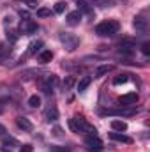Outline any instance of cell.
<instances>
[{"mask_svg": "<svg viewBox=\"0 0 150 152\" xmlns=\"http://www.w3.org/2000/svg\"><path fill=\"white\" fill-rule=\"evenodd\" d=\"M69 127H71V131L76 133V134H87V136H90V134H97V129L92 126V124H88L81 115H76L73 118H69Z\"/></svg>", "mask_w": 150, "mask_h": 152, "instance_id": "6da1fadb", "label": "cell"}, {"mask_svg": "<svg viewBox=\"0 0 150 152\" xmlns=\"http://www.w3.org/2000/svg\"><path fill=\"white\" fill-rule=\"evenodd\" d=\"M118 30H120V23L115 21V20L101 21V23L95 27V34L101 36V37H111V36H115Z\"/></svg>", "mask_w": 150, "mask_h": 152, "instance_id": "7a4b0ae2", "label": "cell"}, {"mask_svg": "<svg viewBox=\"0 0 150 152\" xmlns=\"http://www.w3.org/2000/svg\"><path fill=\"white\" fill-rule=\"evenodd\" d=\"M58 41L64 44V48L67 51H74L76 48L79 46V37L74 36V34H71V32H60L58 34Z\"/></svg>", "mask_w": 150, "mask_h": 152, "instance_id": "3957f363", "label": "cell"}, {"mask_svg": "<svg viewBox=\"0 0 150 152\" xmlns=\"http://www.w3.org/2000/svg\"><path fill=\"white\" fill-rule=\"evenodd\" d=\"M57 85H58V78L55 75H48L42 80V83H41V90H42L44 96H51L55 92V87Z\"/></svg>", "mask_w": 150, "mask_h": 152, "instance_id": "277c9868", "label": "cell"}, {"mask_svg": "<svg viewBox=\"0 0 150 152\" xmlns=\"http://www.w3.org/2000/svg\"><path fill=\"white\" fill-rule=\"evenodd\" d=\"M85 147H87L88 152H103V149H104V145H103V142L97 138V134H95V136H94V134L87 136V138H85Z\"/></svg>", "mask_w": 150, "mask_h": 152, "instance_id": "5b68a950", "label": "cell"}, {"mask_svg": "<svg viewBox=\"0 0 150 152\" xmlns=\"http://www.w3.org/2000/svg\"><path fill=\"white\" fill-rule=\"evenodd\" d=\"M136 108H129V106H122V108H108L104 110L103 115H115V117H131L136 115Z\"/></svg>", "mask_w": 150, "mask_h": 152, "instance_id": "8992f818", "label": "cell"}, {"mask_svg": "<svg viewBox=\"0 0 150 152\" xmlns=\"http://www.w3.org/2000/svg\"><path fill=\"white\" fill-rule=\"evenodd\" d=\"M39 30V25L34 21V20H23L21 23H20V32L23 34V36H34L36 32Z\"/></svg>", "mask_w": 150, "mask_h": 152, "instance_id": "52a82bcc", "label": "cell"}, {"mask_svg": "<svg viewBox=\"0 0 150 152\" xmlns=\"http://www.w3.org/2000/svg\"><path fill=\"white\" fill-rule=\"evenodd\" d=\"M138 99H140L138 92H127L118 97V103H120V106H134L138 103Z\"/></svg>", "mask_w": 150, "mask_h": 152, "instance_id": "ba28073f", "label": "cell"}, {"mask_svg": "<svg viewBox=\"0 0 150 152\" xmlns=\"http://www.w3.org/2000/svg\"><path fill=\"white\" fill-rule=\"evenodd\" d=\"M133 27L136 28V32L145 34V32L149 30V21H147L143 16H134V20H133Z\"/></svg>", "mask_w": 150, "mask_h": 152, "instance_id": "9c48e42d", "label": "cell"}, {"mask_svg": "<svg viewBox=\"0 0 150 152\" xmlns=\"http://www.w3.org/2000/svg\"><path fill=\"white\" fill-rule=\"evenodd\" d=\"M44 118H46V122H50V124L58 120V110H57V106H55V104L48 106V110L44 112Z\"/></svg>", "mask_w": 150, "mask_h": 152, "instance_id": "30bf717a", "label": "cell"}, {"mask_svg": "<svg viewBox=\"0 0 150 152\" xmlns=\"http://www.w3.org/2000/svg\"><path fill=\"white\" fill-rule=\"evenodd\" d=\"M16 126L20 127V129H23V131H27V133H30L32 129H34V126H32V122L27 118V117H16Z\"/></svg>", "mask_w": 150, "mask_h": 152, "instance_id": "8fae6325", "label": "cell"}, {"mask_svg": "<svg viewBox=\"0 0 150 152\" xmlns=\"http://www.w3.org/2000/svg\"><path fill=\"white\" fill-rule=\"evenodd\" d=\"M110 138L115 140V142H120V143H133V138L131 136H127V134H124V133H117V131H113L110 133Z\"/></svg>", "mask_w": 150, "mask_h": 152, "instance_id": "7c38bea8", "label": "cell"}, {"mask_svg": "<svg viewBox=\"0 0 150 152\" xmlns=\"http://www.w3.org/2000/svg\"><path fill=\"white\" fill-rule=\"evenodd\" d=\"M66 21L69 23V25H79V21H81V12L79 11H73V12H67V16H66Z\"/></svg>", "mask_w": 150, "mask_h": 152, "instance_id": "4fadbf2b", "label": "cell"}, {"mask_svg": "<svg viewBox=\"0 0 150 152\" xmlns=\"http://www.w3.org/2000/svg\"><path fill=\"white\" fill-rule=\"evenodd\" d=\"M113 69H115L113 64H103V66H99L95 69V78H103V76H106L108 73H111Z\"/></svg>", "mask_w": 150, "mask_h": 152, "instance_id": "5bb4252c", "label": "cell"}, {"mask_svg": "<svg viewBox=\"0 0 150 152\" xmlns=\"http://www.w3.org/2000/svg\"><path fill=\"white\" fill-rule=\"evenodd\" d=\"M76 5H78V11L81 14H92V5L87 0H76Z\"/></svg>", "mask_w": 150, "mask_h": 152, "instance_id": "9a60e30c", "label": "cell"}, {"mask_svg": "<svg viewBox=\"0 0 150 152\" xmlns=\"http://www.w3.org/2000/svg\"><path fill=\"white\" fill-rule=\"evenodd\" d=\"M41 48H42V41H32V42L28 44L27 57H32V55H36L37 51H41Z\"/></svg>", "mask_w": 150, "mask_h": 152, "instance_id": "2e32d148", "label": "cell"}, {"mask_svg": "<svg viewBox=\"0 0 150 152\" xmlns=\"http://www.w3.org/2000/svg\"><path fill=\"white\" fill-rule=\"evenodd\" d=\"M111 129L113 131H117V133H124V131H127V124L124 122V120H111Z\"/></svg>", "mask_w": 150, "mask_h": 152, "instance_id": "e0dca14e", "label": "cell"}, {"mask_svg": "<svg viewBox=\"0 0 150 152\" xmlns=\"http://www.w3.org/2000/svg\"><path fill=\"white\" fill-rule=\"evenodd\" d=\"M90 5H95V7H101V9H106V7H113V0H88Z\"/></svg>", "mask_w": 150, "mask_h": 152, "instance_id": "ac0fdd59", "label": "cell"}, {"mask_svg": "<svg viewBox=\"0 0 150 152\" xmlns=\"http://www.w3.org/2000/svg\"><path fill=\"white\" fill-rule=\"evenodd\" d=\"M90 83H92V78H90V76H83V78L78 81V92H85Z\"/></svg>", "mask_w": 150, "mask_h": 152, "instance_id": "d6986e66", "label": "cell"}, {"mask_svg": "<svg viewBox=\"0 0 150 152\" xmlns=\"http://www.w3.org/2000/svg\"><path fill=\"white\" fill-rule=\"evenodd\" d=\"M39 62L41 64H48V62H51V58H53V51H50V50H44V51H41L39 53Z\"/></svg>", "mask_w": 150, "mask_h": 152, "instance_id": "ffe728a7", "label": "cell"}, {"mask_svg": "<svg viewBox=\"0 0 150 152\" xmlns=\"http://www.w3.org/2000/svg\"><path fill=\"white\" fill-rule=\"evenodd\" d=\"M2 138V145H12V147H20V142L16 140V138H12V136H7V134H4V136H0Z\"/></svg>", "mask_w": 150, "mask_h": 152, "instance_id": "44dd1931", "label": "cell"}, {"mask_svg": "<svg viewBox=\"0 0 150 152\" xmlns=\"http://www.w3.org/2000/svg\"><path fill=\"white\" fill-rule=\"evenodd\" d=\"M11 55V48H7V46H4V44H0V64H4L5 62V58Z\"/></svg>", "mask_w": 150, "mask_h": 152, "instance_id": "7402d4cb", "label": "cell"}, {"mask_svg": "<svg viewBox=\"0 0 150 152\" xmlns=\"http://www.w3.org/2000/svg\"><path fill=\"white\" fill-rule=\"evenodd\" d=\"M28 106L30 108H39L41 106V97L39 96H30L28 97Z\"/></svg>", "mask_w": 150, "mask_h": 152, "instance_id": "603a6c76", "label": "cell"}, {"mask_svg": "<svg viewBox=\"0 0 150 152\" xmlns=\"http://www.w3.org/2000/svg\"><path fill=\"white\" fill-rule=\"evenodd\" d=\"M74 83H76V78H74V76H67V78L64 80V90H71Z\"/></svg>", "mask_w": 150, "mask_h": 152, "instance_id": "cb8c5ba5", "label": "cell"}, {"mask_svg": "<svg viewBox=\"0 0 150 152\" xmlns=\"http://www.w3.org/2000/svg\"><path fill=\"white\" fill-rule=\"evenodd\" d=\"M48 16H51V9H48V7H39L37 9V18H48Z\"/></svg>", "mask_w": 150, "mask_h": 152, "instance_id": "d4e9b609", "label": "cell"}, {"mask_svg": "<svg viewBox=\"0 0 150 152\" xmlns=\"http://www.w3.org/2000/svg\"><path fill=\"white\" fill-rule=\"evenodd\" d=\"M41 73H42V71H39V69H30V71H23V73H21V78H25V80H30V78H32V75H41Z\"/></svg>", "mask_w": 150, "mask_h": 152, "instance_id": "484cf974", "label": "cell"}, {"mask_svg": "<svg viewBox=\"0 0 150 152\" xmlns=\"http://www.w3.org/2000/svg\"><path fill=\"white\" fill-rule=\"evenodd\" d=\"M50 152H71V147H64V145H51Z\"/></svg>", "mask_w": 150, "mask_h": 152, "instance_id": "4316f807", "label": "cell"}, {"mask_svg": "<svg viewBox=\"0 0 150 152\" xmlns=\"http://www.w3.org/2000/svg\"><path fill=\"white\" fill-rule=\"evenodd\" d=\"M66 7H67L66 2H57L55 4V12L57 14H62V12H66Z\"/></svg>", "mask_w": 150, "mask_h": 152, "instance_id": "83f0119b", "label": "cell"}, {"mask_svg": "<svg viewBox=\"0 0 150 152\" xmlns=\"http://www.w3.org/2000/svg\"><path fill=\"white\" fill-rule=\"evenodd\" d=\"M7 39H9L11 42H16V41H18V32L12 30V28H7Z\"/></svg>", "mask_w": 150, "mask_h": 152, "instance_id": "f1b7e54d", "label": "cell"}, {"mask_svg": "<svg viewBox=\"0 0 150 152\" xmlns=\"http://www.w3.org/2000/svg\"><path fill=\"white\" fill-rule=\"evenodd\" d=\"M129 78H127V75H118L115 80H113V85H122V83H125Z\"/></svg>", "mask_w": 150, "mask_h": 152, "instance_id": "f546056e", "label": "cell"}, {"mask_svg": "<svg viewBox=\"0 0 150 152\" xmlns=\"http://www.w3.org/2000/svg\"><path fill=\"white\" fill-rule=\"evenodd\" d=\"M141 53H143L145 57L150 55V42H143V44H141Z\"/></svg>", "mask_w": 150, "mask_h": 152, "instance_id": "4dcf8cb0", "label": "cell"}, {"mask_svg": "<svg viewBox=\"0 0 150 152\" xmlns=\"http://www.w3.org/2000/svg\"><path fill=\"white\" fill-rule=\"evenodd\" d=\"M34 151V147L30 145V143H27V145H20V152H32Z\"/></svg>", "mask_w": 150, "mask_h": 152, "instance_id": "1f68e13d", "label": "cell"}, {"mask_svg": "<svg viewBox=\"0 0 150 152\" xmlns=\"http://www.w3.org/2000/svg\"><path fill=\"white\" fill-rule=\"evenodd\" d=\"M25 4L28 5V9H37V5H39L36 0H25Z\"/></svg>", "mask_w": 150, "mask_h": 152, "instance_id": "d6a6232c", "label": "cell"}, {"mask_svg": "<svg viewBox=\"0 0 150 152\" xmlns=\"http://www.w3.org/2000/svg\"><path fill=\"white\" fill-rule=\"evenodd\" d=\"M53 134H55V136H58V138H60V136H64V133H62V127L55 126V127H53Z\"/></svg>", "mask_w": 150, "mask_h": 152, "instance_id": "836d02e7", "label": "cell"}, {"mask_svg": "<svg viewBox=\"0 0 150 152\" xmlns=\"http://www.w3.org/2000/svg\"><path fill=\"white\" fill-rule=\"evenodd\" d=\"M4 25L7 27V25H12V16H5L4 18Z\"/></svg>", "mask_w": 150, "mask_h": 152, "instance_id": "e575fe53", "label": "cell"}, {"mask_svg": "<svg viewBox=\"0 0 150 152\" xmlns=\"http://www.w3.org/2000/svg\"><path fill=\"white\" fill-rule=\"evenodd\" d=\"M20 16H21V18H25V20H28V18H30V14H28L27 11H20Z\"/></svg>", "mask_w": 150, "mask_h": 152, "instance_id": "d590c367", "label": "cell"}, {"mask_svg": "<svg viewBox=\"0 0 150 152\" xmlns=\"http://www.w3.org/2000/svg\"><path fill=\"white\" fill-rule=\"evenodd\" d=\"M4 134H5V127L0 124V136H4Z\"/></svg>", "mask_w": 150, "mask_h": 152, "instance_id": "8d00e7d4", "label": "cell"}, {"mask_svg": "<svg viewBox=\"0 0 150 152\" xmlns=\"http://www.w3.org/2000/svg\"><path fill=\"white\" fill-rule=\"evenodd\" d=\"M2 110H4V106H2V103H0V113H2Z\"/></svg>", "mask_w": 150, "mask_h": 152, "instance_id": "74e56055", "label": "cell"}, {"mask_svg": "<svg viewBox=\"0 0 150 152\" xmlns=\"http://www.w3.org/2000/svg\"><path fill=\"white\" fill-rule=\"evenodd\" d=\"M23 2H25V0H23Z\"/></svg>", "mask_w": 150, "mask_h": 152, "instance_id": "f35d334b", "label": "cell"}]
</instances>
